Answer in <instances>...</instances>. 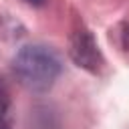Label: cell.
Wrapping results in <instances>:
<instances>
[{
    "instance_id": "obj_1",
    "label": "cell",
    "mask_w": 129,
    "mask_h": 129,
    "mask_svg": "<svg viewBox=\"0 0 129 129\" xmlns=\"http://www.w3.org/2000/svg\"><path fill=\"white\" fill-rule=\"evenodd\" d=\"M12 73L16 81L30 93H46L62 73V58L56 48L32 42L20 46L12 56Z\"/></svg>"
},
{
    "instance_id": "obj_6",
    "label": "cell",
    "mask_w": 129,
    "mask_h": 129,
    "mask_svg": "<svg viewBox=\"0 0 129 129\" xmlns=\"http://www.w3.org/2000/svg\"><path fill=\"white\" fill-rule=\"evenodd\" d=\"M22 2L28 4V6H34V8H40V6L46 4V0H22Z\"/></svg>"
},
{
    "instance_id": "obj_5",
    "label": "cell",
    "mask_w": 129,
    "mask_h": 129,
    "mask_svg": "<svg viewBox=\"0 0 129 129\" xmlns=\"http://www.w3.org/2000/svg\"><path fill=\"white\" fill-rule=\"evenodd\" d=\"M115 40L123 50L129 52V22H121L115 26Z\"/></svg>"
},
{
    "instance_id": "obj_3",
    "label": "cell",
    "mask_w": 129,
    "mask_h": 129,
    "mask_svg": "<svg viewBox=\"0 0 129 129\" xmlns=\"http://www.w3.org/2000/svg\"><path fill=\"white\" fill-rule=\"evenodd\" d=\"M26 129H64L58 111L52 105H34L26 119Z\"/></svg>"
},
{
    "instance_id": "obj_7",
    "label": "cell",
    "mask_w": 129,
    "mask_h": 129,
    "mask_svg": "<svg viewBox=\"0 0 129 129\" xmlns=\"http://www.w3.org/2000/svg\"><path fill=\"white\" fill-rule=\"evenodd\" d=\"M10 93H8V87H6V83H4V79L0 77V97H8Z\"/></svg>"
},
{
    "instance_id": "obj_4",
    "label": "cell",
    "mask_w": 129,
    "mask_h": 129,
    "mask_svg": "<svg viewBox=\"0 0 129 129\" xmlns=\"http://www.w3.org/2000/svg\"><path fill=\"white\" fill-rule=\"evenodd\" d=\"M0 129H12V103L10 95L0 97Z\"/></svg>"
},
{
    "instance_id": "obj_2",
    "label": "cell",
    "mask_w": 129,
    "mask_h": 129,
    "mask_svg": "<svg viewBox=\"0 0 129 129\" xmlns=\"http://www.w3.org/2000/svg\"><path fill=\"white\" fill-rule=\"evenodd\" d=\"M69 56L79 69H83L91 75H99L105 67L103 52L91 32V28H87L83 22H79L69 36Z\"/></svg>"
}]
</instances>
